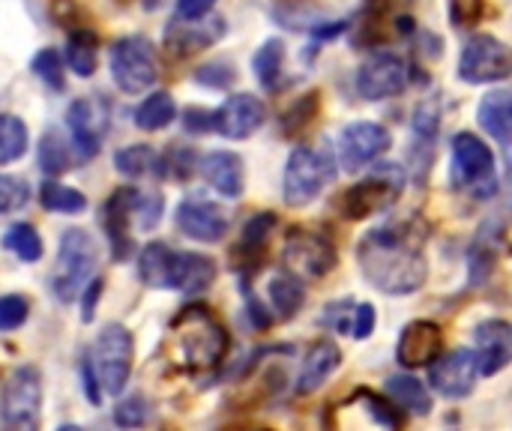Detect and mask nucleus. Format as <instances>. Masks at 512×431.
Segmentation results:
<instances>
[{
  "label": "nucleus",
  "instance_id": "f257e3e1",
  "mask_svg": "<svg viewBox=\"0 0 512 431\" xmlns=\"http://www.w3.org/2000/svg\"><path fill=\"white\" fill-rule=\"evenodd\" d=\"M363 276L384 294H414L426 285L429 264L417 222H393L369 231L357 249Z\"/></svg>",
  "mask_w": 512,
  "mask_h": 431
},
{
  "label": "nucleus",
  "instance_id": "f03ea898",
  "mask_svg": "<svg viewBox=\"0 0 512 431\" xmlns=\"http://www.w3.org/2000/svg\"><path fill=\"white\" fill-rule=\"evenodd\" d=\"M96 258H99L96 243L84 228L63 231L57 261H54V270L48 279L57 303H72L87 288V282L93 279V270H96Z\"/></svg>",
  "mask_w": 512,
  "mask_h": 431
},
{
  "label": "nucleus",
  "instance_id": "7ed1b4c3",
  "mask_svg": "<svg viewBox=\"0 0 512 431\" xmlns=\"http://www.w3.org/2000/svg\"><path fill=\"white\" fill-rule=\"evenodd\" d=\"M336 177V162L330 150H315V147H297L288 156L285 165V180H282V195L288 207H306L312 204Z\"/></svg>",
  "mask_w": 512,
  "mask_h": 431
},
{
  "label": "nucleus",
  "instance_id": "20e7f679",
  "mask_svg": "<svg viewBox=\"0 0 512 431\" xmlns=\"http://www.w3.org/2000/svg\"><path fill=\"white\" fill-rule=\"evenodd\" d=\"M450 177L459 192H468L474 198H492L498 192V174H495V156L492 150L471 132H462L453 138V162Z\"/></svg>",
  "mask_w": 512,
  "mask_h": 431
},
{
  "label": "nucleus",
  "instance_id": "39448f33",
  "mask_svg": "<svg viewBox=\"0 0 512 431\" xmlns=\"http://www.w3.org/2000/svg\"><path fill=\"white\" fill-rule=\"evenodd\" d=\"M174 330L180 333V348L189 366L195 369H210L225 357L228 336L222 324L207 312V309H186L177 321Z\"/></svg>",
  "mask_w": 512,
  "mask_h": 431
},
{
  "label": "nucleus",
  "instance_id": "423d86ee",
  "mask_svg": "<svg viewBox=\"0 0 512 431\" xmlns=\"http://www.w3.org/2000/svg\"><path fill=\"white\" fill-rule=\"evenodd\" d=\"M405 189V171L399 165H375L366 180L345 192L339 201L345 219H366L372 213L390 210Z\"/></svg>",
  "mask_w": 512,
  "mask_h": 431
},
{
  "label": "nucleus",
  "instance_id": "0eeeda50",
  "mask_svg": "<svg viewBox=\"0 0 512 431\" xmlns=\"http://www.w3.org/2000/svg\"><path fill=\"white\" fill-rule=\"evenodd\" d=\"M111 63V78L114 84L129 93L138 96L144 90H150L159 78V66H156V51L144 36H123L111 45L108 54Z\"/></svg>",
  "mask_w": 512,
  "mask_h": 431
},
{
  "label": "nucleus",
  "instance_id": "6e6552de",
  "mask_svg": "<svg viewBox=\"0 0 512 431\" xmlns=\"http://www.w3.org/2000/svg\"><path fill=\"white\" fill-rule=\"evenodd\" d=\"M42 408V375L36 366L15 369L0 390V423L6 429L33 431Z\"/></svg>",
  "mask_w": 512,
  "mask_h": 431
},
{
  "label": "nucleus",
  "instance_id": "1a4fd4ad",
  "mask_svg": "<svg viewBox=\"0 0 512 431\" xmlns=\"http://www.w3.org/2000/svg\"><path fill=\"white\" fill-rule=\"evenodd\" d=\"M132 354H135V342L126 327L108 324L99 333V339L93 345V369H96V378L105 393H111V396L123 393L129 372H132Z\"/></svg>",
  "mask_w": 512,
  "mask_h": 431
},
{
  "label": "nucleus",
  "instance_id": "9d476101",
  "mask_svg": "<svg viewBox=\"0 0 512 431\" xmlns=\"http://www.w3.org/2000/svg\"><path fill=\"white\" fill-rule=\"evenodd\" d=\"M512 75V51L495 36L477 33L465 42L459 57V78L468 84H492Z\"/></svg>",
  "mask_w": 512,
  "mask_h": 431
},
{
  "label": "nucleus",
  "instance_id": "9b49d317",
  "mask_svg": "<svg viewBox=\"0 0 512 431\" xmlns=\"http://www.w3.org/2000/svg\"><path fill=\"white\" fill-rule=\"evenodd\" d=\"M390 144L393 138L381 123H369V120L351 123L339 135V165L348 174H357L366 165H375L390 150Z\"/></svg>",
  "mask_w": 512,
  "mask_h": 431
},
{
  "label": "nucleus",
  "instance_id": "f8f14e48",
  "mask_svg": "<svg viewBox=\"0 0 512 431\" xmlns=\"http://www.w3.org/2000/svg\"><path fill=\"white\" fill-rule=\"evenodd\" d=\"M285 264H288V270L297 279L318 282L327 273H333V267H336V249L321 234L297 231L285 243Z\"/></svg>",
  "mask_w": 512,
  "mask_h": 431
},
{
  "label": "nucleus",
  "instance_id": "ddd939ff",
  "mask_svg": "<svg viewBox=\"0 0 512 431\" xmlns=\"http://www.w3.org/2000/svg\"><path fill=\"white\" fill-rule=\"evenodd\" d=\"M408 87V69L396 54H375L357 72V93L369 102L399 96Z\"/></svg>",
  "mask_w": 512,
  "mask_h": 431
},
{
  "label": "nucleus",
  "instance_id": "4468645a",
  "mask_svg": "<svg viewBox=\"0 0 512 431\" xmlns=\"http://www.w3.org/2000/svg\"><path fill=\"white\" fill-rule=\"evenodd\" d=\"M480 378V357L477 351H453L441 363L429 366V381L444 399H465L474 393V384Z\"/></svg>",
  "mask_w": 512,
  "mask_h": 431
},
{
  "label": "nucleus",
  "instance_id": "2eb2a0df",
  "mask_svg": "<svg viewBox=\"0 0 512 431\" xmlns=\"http://www.w3.org/2000/svg\"><path fill=\"white\" fill-rule=\"evenodd\" d=\"M69 132H72V147L78 150L81 162H90L99 153L102 132L108 123V111L99 99H75L69 105Z\"/></svg>",
  "mask_w": 512,
  "mask_h": 431
},
{
  "label": "nucleus",
  "instance_id": "dca6fc26",
  "mask_svg": "<svg viewBox=\"0 0 512 431\" xmlns=\"http://www.w3.org/2000/svg\"><path fill=\"white\" fill-rule=\"evenodd\" d=\"M441 351H444L441 327L435 321H414L399 336L396 360L405 369H423V366H432L435 360H441Z\"/></svg>",
  "mask_w": 512,
  "mask_h": 431
},
{
  "label": "nucleus",
  "instance_id": "f3484780",
  "mask_svg": "<svg viewBox=\"0 0 512 431\" xmlns=\"http://www.w3.org/2000/svg\"><path fill=\"white\" fill-rule=\"evenodd\" d=\"M267 120V108L258 96L252 93H237V96H228L225 105L216 111V132H222L225 138H249L255 135Z\"/></svg>",
  "mask_w": 512,
  "mask_h": 431
},
{
  "label": "nucleus",
  "instance_id": "a211bd4d",
  "mask_svg": "<svg viewBox=\"0 0 512 431\" xmlns=\"http://www.w3.org/2000/svg\"><path fill=\"white\" fill-rule=\"evenodd\" d=\"M177 228L201 243H219L228 234V216L213 201L189 198L177 207Z\"/></svg>",
  "mask_w": 512,
  "mask_h": 431
},
{
  "label": "nucleus",
  "instance_id": "6ab92c4d",
  "mask_svg": "<svg viewBox=\"0 0 512 431\" xmlns=\"http://www.w3.org/2000/svg\"><path fill=\"white\" fill-rule=\"evenodd\" d=\"M477 357H480V375L492 378L512 363V324L507 321H483L477 330Z\"/></svg>",
  "mask_w": 512,
  "mask_h": 431
},
{
  "label": "nucleus",
  "instance_id": "aec40b11",
  "mask_svg": "<svg viewBox=\"0 0 512 431\" xmlns=\"http://www.w3.org/2000/svg\"><path fill=\"white\" fill-rule=\"evenodd\" d=\"M198 171L222 198H240L246 189V171H243V159L237 153H228V150L207 153L198 162Z\"/></svg>",
  "mask_w": 512,
  "mask_h": 431
},
{
  "label": "nucleus",
  "instance_id": "412c9836",
  "mask_svg": "<svg viewBox=\"0 0 512 431\" xmlns=\"http://www.w3.org/2000/svg\"><path fill=\"white\" fill-rule=\"evenodd\" d=\"M213 279H216V264L207 255L174 252L168 288L183 291V294H201V291H207L213 285Z\"/></svg>",
  "mask_w": 512,
  "mask_h": 431
},
{
  "label": "nucleus",
  "instance_id": "4be33fe9",
  "mask_svg": "<svg viewBox=\"0 0 512 431\" xmlns=\"http://www.w3.org/2000/svg\"><path fill=\"white\" fill-rule=\"evenodd\" d=\"M342 366V354L333 342L321 339L315 342L306 357H303V366H300V378H297V393L300 396H309L315 390H321V384L330 381V375Z\"/></svg>",
  "mask_w": 512,
  "mask_h": 431
},
{
  "label": "nucleus",
  "instance_id": "5701e85b",
  "mask_svg": "<svg viewBox=\"0 0 512 431\" xmlns=\"http://www.w3.org/2000/svg\"><path fill=\"white\" fill-rule=\"evenodd\" d=\"M132 198H135V189H117L108 204H105V231H108V240H111V255L117 261L129 258L132 252V240H129V222H132Z\"/></svg>",
  "mask_w": 512,
  "mask_h": 431
},
{
  "label": "nucleus",
  "instance_id": "b1692460",
  "mask_svg": "<svg viewBox=\"0 0 512 431\" xmlns=\"http://www.w3.org/2000/svg\"><path fill=\"white\" fill-rule=\"evenodd\" d=\"M222 33H225L222 18H213V21H204V18L183 21V18H177L174 27L168 30V45L174 51H180V54H192V51H201V48L213 45Z\"/></svg>",
  "mask_w": 512,
  "mask_h": 431
},
{
  "label": "nucleus",
  "instance_id": "393cba45",
  "mask_svg": "<svg viewBox=\"0 0 512 431\" xmlns=\"http://www.w3.org/2000/svg\"><path fill=\"white\" fill-rule=\"evenodd\" d=\"M477 120L480 126L501 141L507 150H512V93L510 90H492L489 96H483L480 108H477Z\"/></svg>",
  "mask_w": 512,
  "mask_h": 431
},
{
  "label": "nucleus",
  "instance_id": "a878e982",
  "mask_svg": "<svg viewBox=\"0 0 512 431\" xmlns=\"http://www.w3.org/2000/svg\"><path fill=\"white\" fill-rule=\"evenodd\" d=\"M387 396L396 408L414 414V417H429L432 414V396L426 393V387L417 378L408 375H396L387 381Z\"/></svg>",
  "mask_w": 512,
  "mask_h": 431
},
{
  "label": "nucleus",
  "instance_id": "bb28decb",
  "mask_svg": "<svg viewBox=\"0 0 512 431\" xmlns=\"http://www.w3.org/2000/svg\"><path fill=\"white\" fill-rule=\"evenodd\" d=\"M267 297H270V306L279 318L297 315L306 303V291L294 273H276L267 285Z\"/></svg>",
  "mask_w": 512,
  "mask_h": 431
},
{
  "label": "nucleus",
  "instance_id": "cd10ccee",
  "mask_svg": "<svg viewBox=\"0 0 512 431\" xmlns=\"http://www.w3.org/2000/svg\"><path fill=\"white\" fill-rule=\"evenodd\" d=\"M177 117V105L171 99V93L159 90L153 96H147L138 108H135V126L144 129V132H159V129H168Z\"/></svg>",
  "mask_w": 512,
  "mask_h": 431
},
{
  "label": "nucleus",
  "instance_id": "c85d7f7f",
  "mask_svg": "<svg viewBox=\"0 0 512 431\" xmlns=\"http://www.w3.org/2000/svg\"><path fill=\"white\" fill-rule=\"evenodd\" d=\"M171 261L174 252L165 243H150L144 246L141 258H138V276L147 288H168L171 279Z\"/></svg>",
  "mask_w": 512,
  "mask_h": 431
},
{
  "label": "nucleus",
  "instance_id": "c756f323",
  "mask_svg": "<svg viewBox=\"0 0 512 431\" xmlns=\"http://www.w3.org/2000/svg\"><path fill=\"white\" fill-rule=\"evenodd\" d=\"M96 36L90 30H72L69 39H66V63L69 69L78 75V78H90L93 69H96V57H99V48H96Z\"/></svg>",
  "mask_w": 512,
  "mask_h": 431
},
{
  "label": "nucleus",
  "instance_id": "7c9ffc66",
  "mask_svg": "<svg viewBox=\"0 0 512 431\" xmlns=\"http://www.w3.org/2000/svg\"><path fill=\"white\" fill-rule=\"evenodd\" d=\"M252 69H255V78L261 81L264 90H276L279 81H282V69H285V42L282 39H267L255 60H252Z\"/></svg>",
  "mask_w": 512,
  "mask_h": 431
},
{
  "label": "nucleus",
  "instance_id": "2f4dec72",
  "mask_svg": "<svg viewBox=\"0 0 512 431\" xmlns=\"http://www.w3.org/2000/svg\"><path fill=\"white\" fill-rule=\"evenodd\" d=\"M27 126L15 114H0V165L18 162L27 153Z\"/></svg>",
  "mask_w": 512,
  "mask_h": 431
},
{
  "label": "nucleus",
  "instance_id": "473e14b6",
  "mask_svg": "<svg viewBox=\"0 0 512 431\" xmlns=\"http://www.w3.org/2000/svg\"><path fill=\"white\" fill-rule=\"evenodd\" d=\"M72 165V153H69V141L57 132V129H48L39 141V168L51 177L69 171Z\"/></svg>",
  "mask_w": 512,
  "mask_h": 431
},
{
  "label": "nucleus",
  "instance_id": "72a5a7b5",
  "mask_svg": "<svg viewBox=\"0 0 512 431\" xmlns=\"http://www.w3.org/2000/svg\"><path fill=\"white\" fill-rule=\"evenodd\" d=\"M3 246L24 264H36L42 258V240L36 234L33 225L27 222H15L6 234H3Z\"/></svg>",
  "mask_w": 512,
  "mask_h": 431
},
{
  "label": "nucleus",
  "instance_id": "f704fd0d",
  "mask_svg": "<svg viewBox=\"0 0 512 431\" xmlns=\"http://www.w3.org/2000/svg\"><path fill=\"white\" fill-rule=\"evenodd\" d=\"M39 204L45 210H51V213H66V216L87 210V198L78 189H69V186H60V183H42Z\"/></svg>",
  "mask_w": 512,
  "mask_h": 431
},
{
  "label": "nucleus",
  "instance_id": "c9c22d12",
  "mask_svg": "<svg viewBox=\"0 0 512 431\" xmlns=\"http://www.w3.org/2000/svg\"><path fill=\"white\" fill-rule=\"evenodd\" d=\"M276 228V216L273 213H258L255 219H249V225L243 228V237H240V246L237 252L246 255V261H255L264 249H267V240Z\"/></svg>",
  "mask_w": 512,
  "mask_h": 431
},
{
  "label": "nucleus",
  "instance_id": "e433bc0d",
  "mask_svg": "<svg viewBox=\"0 0 512 431\" xmlns=\"http://www.w3.org/2000/svg\"><path fill=\"white\" fill-rule=\"evenodd\" d=\"M156 162H159V156H156V150L147 147V144L123 147V150H117V156H114L117 171H120L123 177H129V180H138V177L150 174V168H156Z\"/></svg>",
  "mask_w": 512,
  "mask_h": 431
},
{
  "label": "nucleus",
  "instance_id": "4c0bfd02",
  "mask_svg": "<svg viewBox=\"0 0 512 431\" xmlns=\"http://www.w3.org/2000/svg\"><path fill=\"white\" fill-rule=\"evenodd\" d=\"M33 72L36 78L51 87V90H63L66 87V72H63V60L54 48H42L36 57H33Z\"/></svg>",
  "mask_w": 512,
  "mask_h": 431
},
{
  "label": "nucleus",
  "instance_id": "58836bf2",
  "mask_svg": "<svg viewBox=\"0 0 512 431\" xmlns=\"http://www.w3.org/2000/svg\"><path fill=\"white\" fill-rule=\"evenodd\" d=\"M27 201H30V186L18 177L0 174V216L24 210Z\"/></svg>",
  "mask_w": 512,
  "mask_h": 431
},
{
  "label": "nucleus",
  "instance_id": "ea45409f",
  "mask_svg": "<svg viewBox=\"0 0 512 431\" xmlns=\"http://www.w3.org/2000/svg\"><path fill=\"white\" fill-rule=\"evenodd\" d=\"M159 216H162V198L159 195H141V192H135V198H132V222L141 231H150V228L159 225Z\"/></svg>",
  "mask_w": 512,
  "mask_h": 431
},
{
  "label": "nucleus",
  "instance_id": "a19ab883",
  "mask_svg": "<svg viewBox=\"0 0 512 431\" xmlns=\"http://www.w3.org/2000/svg\"><path fill=\"white\" fill-rule=\"evenodd\" d=\"M147 417H150V411H147V402L141 396H129L114 408V423L120 429H138L147 423Z\"/></svg>",
  "mask_w": 512,
  "mask_h": 431
},
{
  "label": "nucleus",
  "instance_id": "79ce46f5",
  "mask_svg": "<svg viewBox=\"0 0 512 431\" xmlns=\"http://www.w3.org/2000/svg\"><path fill=\"white\" fill-rule=\"evenodd\" d=\"M27 300L18 297V294H9V297H0V330L9 333V330H18L24 321H27Z\"/></svg>",
  "mask_w": 512,
  "mask_h": 431
},
{
  "label": "nucleus",
  "instance_id": "37998d69",
  "mask_svg": "<svg viewBox=\"0 0 512 431\" xmlns=\"http://www.w3.org/2000/svg\"><path fill=\"white\" fill-rule=\"evenodd\" d=\"M375 324H378L375 306H369V303L357 306V312H354V327H351L354 339H369V336L375 333Z\"/></svg>",
  "mask_w": 512,
  "mask_h": 431
},
{
  "label": "nucleus",
  "instance_id": "c03bdc74",
  "mask_svg": "<svg viewBox=\"0 0 512 431\" xmlns=\"http://www.w3.org/2000/svg\"><path fill=\"white\" fill-rule=\"evenodd\" d=\"M483 15V0H453V21L459 27L474 24Z\"/></svg>",
  "mask_w": 512,
  "mask_h": 431
},
{
  "label": "nucleus",
  "instance_id": "a18cd8bd",
  "mask_svg": "<svg viewBox=\"0 0 512 431\" xmlns=\"http://www.w3.org/2000/svg\"><path fill=\"white\" fill-rule=\"evenodd\" d=\"M213 6H216V0H177V18H183V21L207 18Z\"/></svg>",
  "mask_w": 512,
  "mask_h": 431
},
{
  "label": "nucleus",
  "instance_id": "49530a36",
  "mask_svg": "<svg viewBox=\"0 0 512 431\" xmlns=\"http://www.w3.org/2000/svg\"><path fill=\"white\" fill-rule=\"evenodd\" d=\"M186 129H192V132H210V129H216V111L189 108L186 111Z\"/></svg>",
  "mask_w": 512,
  "mask_h": 431
},
{
  "label": "nucleus",
  "instance_id": "de8ad7c7",
  "mask_svg": "<svg viewBox=\"0 0 512 431\" xmlns=\"http://www.w3.org/2000/svg\"><path fill=\"white\" fill-rule=\"evenodd\" d=\"M99 294H102V279L87 282V288H84V303H81V321H84V324L93 321V309H96Z\"/></svg>",
  "mask_w": 512,
  "mask_h": 431
},
{
  "label": "nucleus",
  "instance_id": "09e8293b",
  "mask_svg": "<svg viewBox=\"0 0 512 431\" xmlns=\"http://www.w3.org/2000/svg\"><path fill=\"white\" fill-rule=\"evenodd\" d=\"M96 384H99V378H93V366L84 363V390H87V399H90L93 405L102 402V387H96Z\"/></svg>",
  "mask_w": 512,
  "mask_h": 431
},
{
  "label": "nucleus",
  "instance_id": "8fccbe9b",
  "mask_svg": "<svg viewBox=\"0 0 512 431\" xmlns=\"http://www.w3.org/2000/svg\"><path fill=\"white\" fill-rule=\"evenodd\" d=\"M507 186H510V195H512V162H510V174H507Z\"/></svg>",
  "mask_w": 512,
  "mask_h": 431
}]
</instances>
